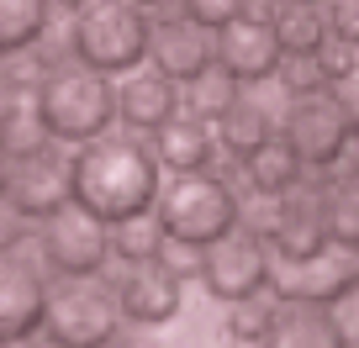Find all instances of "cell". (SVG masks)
I'll use <instances>...</instances> for the list:
<instances>
[{"instance_id":"836d02e7","label":"cell","mask_w":359,"mask_h":348,"mask_svg":"<svg viewBox=\"0 0 359 348\" xmlns=\"http://www.w3.org/2000/svg\"><path fill=\"white\" fill-rule=\"evenodd\" d=\"M333 90H338V101H344L348 122H354V132H359V48H354V64H348V74L338 79Z\"/></svg>"},{"instance_id":"9c48e42d","label":"cell","mask_w":359,"mask_h":348,"mask_svg":"<svg viewBox=\"0 0 359 348\" xmlns=\"http://www.w3.org/2000/svg\"><path fill=\"white\" fill-rule=\"evenodd\" d=\"M116 322H122V306L106 285H90L74 280L69 291L48 295V316H43V333L64 348H95V343H111Z\"/></svg>"},{"instance_id":"6da1fadb","label":"cell","mask_w":359,"mask_h":348,"mask_svg":"<svg viewBox=\"0 0 359 348\" xmlns=\"http://www.w3.org/2000/svg\"><path fill=\"white\" fill-rule=\"evenodd\" d=\"M69 185H74V206L90 216H101L106 227L127 222V216H148L158 201V153L143 148L137 137H90L74 158H69Z\"/></svg>"},{"instance_id":"7402d4cb","label":"cell","mask_w":359,"mask_h":348,"mask_svg":"<svg viewBox=\"0 0 359 348\" xmlns=\"http://www.w3.org/2000/svg\"><path fill=\"white\" fill-rule=\"evenodd\" d=\"M269 343H280V348H296V343L338 348V333H333V322H327L323 306H285V301H280V316H275Z\"/></svg>"},{"instance_id":"5b68a950","label":"cell","mask_w":359,"mask_h":348,"mask_svg":"<svg viewBox=\"0 0 359 348\" xmlns=\"http://www.w3.org/2000/svg\"><path fill=\"white\" fill-rule=\"evenodd\" d=\"M269 237L259 227H227L222 237L201 243V258H196V274L206 280V291L217 301H243V295H259L269 285Z\"/></svg>"},{"instance_id":"8fae6325","label":"cell","mask_w":359,"mask_h":348,"mask_svg":"<svg viewBox=\"0 0 359 348\" xmlns=\"http://www.w3.org/2000/svg\"><path fill=\"white\" fill-rule=\"evenodd\" d=\"M180 301H185V280L169 264L164 253L143 258V264H127L122 285H116V306H122L127 322L137 327H164L180 316Z\"/></svg>"},{"instance_id":"484cf974","label":"cell","mask_w":359,"mask_h":348,"mask_svg":"<svg viewBox=\"0 0 359 348\" xmlns=\"http://www.w3.org/2000/svg\"><path fill=\"white\" fill-rule=\"evenodd\" d=\"M275 316H280V301H264V291H259V295H243V301H233L227 337H238V343H269Z\"/></svg>"},{"instance_id":"52a82bcc","label":"cell","mask_w":359,"mask_h":348,"mask_svg":"<svg viewBox=\"0 0 359 348\" xmlns=\"http://www.w3.org/2000/svg\"><path fill=\"white\" fill-rule=\"evenodd\" d=\"M111 258V227L101 216H90L85 206H58L53 216H43V264L64 280H90L106 270Z\"/></svg>"},{"instance_id":"cb8c5ba5","label":"cell","mask_w":359,"mask_h":348,"mask_svg":"<svg viewBox=\"0 0 359 348\" xmlns=\"http://www.w3.org/2000/svg\"><path fill=\"white\" fill-rule=\"evenodd\" d=\"M233 101H238V79L227 74V69H217V64L201 69L196 79H185V106H191V116H201V122H217Z\"/></svg>"},{"instance_id":"30bf717a","label":"cell","mask_w":359,"mask_h":348,"mask_svg":"<svg viewBox=\"0 0 359 348\" xmlns=\"http://www.w3.org/2000/svg\"><path fill=\"white\" fill-rule=\"evenodd\" d=\"M48 280L32 258H22V248L0 253V343H27L43 333L48 316Z\"/></svg>"},{"instance_id":"f1b7e54d","label":"cell","mask_w":359,"mask_h":348,"mask_svg":"<svg viewBox=\"0 0 359 348\" xmlns=\"http://www.w3.org/2000/svg\"><path fill=\"white\" fill-rule=\"evenodd\" d=\"M323 312H327V322H333V333H338V348H359V280L348 285L344 295H333Z\"/></svg>"},{"instance_id":"8992f818","label":"cell","mask_w":359,"mask_h":348,"mask_svg":"<svg viewBox=\"0 0 359 348\" xmlns=\"http://www.w3.org/2000/svg\"><path fill=\"white\" fill-rule=\"evenodd\" d=\"M348 137H354V122H348V111H344V101H338L333 85L306 90V95H291V111H285V143L302 153L306 169L344 164Z\"/></svg>"},{"instance_id":"4fadbf2b","label":"cell","mask_w":359,"mask_h":348,"mask_svg":"<svg viewBox=\"0 0 359 348\" xmlns=\"http://www.w3.org/2000/svg\"><path fill=\"white\" fill-rule=\"evenodd\" d=\"M217 69L238 79V85H259V79H275V64H280V43L269 32V16L238 11L217 27Z\"/></svg>"},{"instance_id":"7a4b0ae2","label":"cell","mask_w":359,"mask_h":348,"mask_svg":"<svg viewBox=\"0 0 359 348\" xmlns=\"http://www.w3.org/2000/svg\"><path fill=\"white\" fill-rule=\"evenodd\" d=\"M32 111H37V122L48 127L53 143H90V137H101L106 127L116 122L111 74H101V69H90V64L43 69Z\"/></svg>"},{"instance_id":"ba28073f","label":"cell","mask_w":359,"mask_h":348,"mask_svg":"<svg viewBox=\"0 0 359 348\" xmlns=\"http://www.w3.org/2000/svg\"><path fill=\"white\" fill-rule=\"evenodd\" d=\"M359 280V253L327 243L306 258H269V291L285 306H327L333 295H344Z\"/></svg>"},{"instance_id":"ac0fdd59","label":"cell","mask_w":359,"mask_h":348,"mask_svg":"<svg viewBox=\"0 0 359 348\" xmlns=\"http://www.w3.org/2000/svg\"><path fill=\"white\" fill-rule=\"evenodd\" d=\"M269 32L280 43V53H317L327 43V16L323 0H275Z\"/></svg>"},{"instance_id":"277c9868","label":"cell","mask_w":359,"mask_h":348,"mask_svg":"<svg viewBox=\"0 0 359 348\" xmlns=\"http://www.w3.org/2000/svg\"><path fill=\"white\" fill-rule=\"evenodd\" d=\"M154 216H158L169 243L201 248V243H212V237H222L227 227H238L243 206H238L233 185H227L222 174H212V169H185V174H175L169 185H158Z\"/></svg>"},{"instance_id":"2e32d148","label":"cell","mask_w":359,"mask_h":348,"mask_svg":"<svg viewBox=\"0 0 359 348\" xmlns=\"http://www.w3.org/2000/svg\"><path fill=\"white\" fill-rule=\"evenodd\" d=\"M180 111V85L164 74V69H127L122 90H116V122L127 132H158L169 116Z\"/></svg>"},{"instance_id":"603a6c76","label":"cell","mask_w":359,"mask_h":348,"mask_svg":"<svg viewBox=\"0 0 359 348\" xmlns=\"http://www.w3.org/2000/svg\"><path fill=\"white\" fill-rule=\"evenodd\" d=\"M323 211H327V243L359 253V174L338 180L333 190H323Z\"/></svg>"},{"instance_id":"3957f363","label":"cell","mask_w":359,"mask_h":348,"mask_svg":"<svg viewBox=\"0 0 359 348\" xmlns=\"http://www.w3.org/2000/svg\"><path fill=\"white\" fill-rule=\"evenodd\" d=\"M154 16L137 0H79L74 22H69V48L79 64L101 69V74H127L148 58Z\"/></svg>"},{"instance_id":"e0dca14e","label":"cell","mask_w":359,"mask_h":348,"mask_svg":"<svg viewBox=\"0 0 359 348\" xmlns=\"http://www.w3.org/2000/svg\"><path fill=\"white\" fill-rule=\"evenodd\" d=\"M154 153H158V169H175V174H185V169H212L217 158V132L212 122H201V116H169L164 127L154 132Z\"/></svg>"},{"instance_id":"e575fe53","label":"cell","mask_w":359,"mask_h":348,"mask_svg":"<svg viewBox=\"0 0 359 348\" xmlns=\"http://www.w3.org/2000/svg\"><path fill=\"white\" fill-rule=\"evenodd\" d=\"M22 111H27V90L6 74V79H0V127L11 122V116H22Z\"/></svg>"},{"instance_id":"9a60e30c","label":"cell","mask_w":359,"mask_h":348,"mask_svg":"<svg viewBox=\"0 0 359 348\" xmlns=\"http://www.w3.org/2000/svg\"><path fill=\"white\" fill-rule=\"evenodd\" d=\"M269 253L280 258H306L317 248H327V211H323V190H285L275 195V211H269Z\"/></svg>"},{"instance_id":"4316f807","label":"cell","mask_w":359,"mask_h":348,"mask_svg":"<svg viewBox=\"0 0 359 348\" xmlns=\"http://www.w3.org/2000/svg\"><path fill=\"white\" fill-rule=\"evenodd\" d=\"M48 143H53V137H48V127L37 122V111H32V106H27L22 116H11V122L0 127V148H6L11 158H22V153H37V148H48Z\"/></svg>"},{"instance_id":"d4e9b609","label":"cell","mask_w":359,"mask_h":348,"mask_svg":"<svg viewBox=\"0 0 359 348\" xmlns=\"http://www.w3.org/2000/svg\"><path fill=\"white\" fill-rule=\"evenodd\" d=\"M169 248L158 216H127V222H111V253L127 258V264H143V258H158Z\"/></svg>"},{"instance_id":"ffe728a7","label":"cell","mask_w":359,"mask_h":348,"mask_svg":"<svg viewBox=\"0 0 359 348\" xmlns=\"http://www.w3.org/2000/svg\"><path fill=\"white\" fill-rule=\"evenodd\" d=\"M269 137H275V116L259 101H233L217 116V153H227V158H248Z\"/></svg>"},{"instance_id":"83f0119b","label":"cell","mask_w":359,"mask_h":348,"mask_svg":"<svg viewBox=\"0 0 359 348\" xmlns=\"http://www.w3.org/2000/svg\"><path fill=\"white\" fill-rule=\"evenodd\" d=\"M275 79H280L285 95H306V90H323V85H327L323 69H317V53H280Z\"/></svg>"},{"instance_id":"4dcf8cb0","label":"cell","mask_w":359,"mask_h":348,"mask_svg":"<svg viewBox=\"0 0 359 348\" xmlns=\"http://www.w3.org/2000/svg\"><path fill=\"white\" fill-rule=\"evenodd\" d=\"M348 64H354V43H344V37L327 32V43L317 48V69H323V79H327V85H338V79L348 74Z\"/></svg>"},{"instance_id":"d6a6232c","label":"cell","mask_w":359,"mask_h":348,"mask_svg":"<svg viewBox=\"0 0 359 348\" xmlns=\"http://www.w3.org/2000/svg\"><path fill=\"white\" fill-rule=\"evenodd\" d=\"M22 237H27V216L16 211L11 195H0V253H6V248H22Z\"/></svg>"},{"instance_id":"d590c367","label":"cell","mask_w":359,"mask_h":348,"mask_svg":"<svg viewBox=\"0 0 359 348\" xmlns=\"http://www.w3.org/2000/svg\"><path fill=\"white\" fill-rule=\"evenodd\" d=\"M6 180H11V153L0 148V195H6Z\"/></svg>"},{"instance_id":"1f68e13d","label":"cell","mask_w":359,"mask_h":348,"mask_svg":"<svg viewBox=\"0 0 359 348\" xmlns=\"http://www.w3.org/2000/svg\"><path fill=\"white\" fill-rule=\"evenodd\" d=\"M323 16H327V32L333 37L359 48V0H323Z\"/></svg>"},{"instance_id":"d6986e66","label":"cell","mask_w":359,"mask_h":348,"mask_svg":"<svg viewBox=\"0 0 359 348\" xmlns=\"http://www.w3.org/2000/svg\"><path fill=\"white\" fill-rule=\"evenodd\" d=\"M243 169H248V185H254L259 195H285V190H296V185H302V174H306L302 153H296L285 137L259 143L254 153L243 158Z\"/></svg>"},{"instance_id":"44dd1931","label":"cell","mask_w":359,"mask_h":348,"mask_svg":"<svg viewBox=\"0 0 359 348\" xmlns=\"http://www.w3.org/2000/svg\"><path fill=\"white\" fill-rule=\"evenodd\" d=\"M53 16V0H0V58L37 48Z\"/></svg>"},{"instance_id":"8d00e7d4","label":"cell","mask_w":359,"mask_h":348,"mask_svg":"<svg viewBox=\"0 0 359 348\" xmlns=\"http://www.w3.org/2000/svg\"><path fill=\"white\" fill-rule=\"evenodd\" d=\"M53 6H69V11H74V6H79V0H53Z\"/></svg>"},{"instance_id":"74e56055","label":"cell","mask_w":359,"mask_h":348,"mask_svg":"<svg viewBox=\"0 0 359 348\" xmlns=\"http://www.w3.org/2000/svg\"><path fill=\"white\" fill-rule=\"evenodd\" d=\"M137 6H158V0H137Z\"/></svg>"},{"instance_id":"5bb4252c","label":"cell","mask_w":359,"mask_h":348,"mask_svg":"<svg viewBox=\"0 0 359 348\" xmlns=\"http://www.w3.org/2000/svg\"><path fill=\"white\" fill-rule=\"evenodd\" d=\"M148 64L164 69L175 85L196 79L201 69L217 64V37H212V27L191 22L185 11H175V16H164V22H154V37H148Z\"/></svg>"},{"instance_id":"f546056e","label":"cell","mask_w":359,"mask_h":348,"mask_svg":"<svg viewBox=\"0 0 359 348\" xmlns=\"http://www.w3.org/2000/svg\"><path fill=\"white\" fill-rule=\"evenodd\" d=\"M180 11L191 16V22H201V27H212V32H217L227 16L248 11V6H243V0H180Z\"/></svg>"},{"instance_id":"7c38bea8","label":"cell","mask_w":359,"mask_h":348,"mask_svg":"<svg viewBox=\"0 0 359 348\" xmlns=\"http://www.w3.org/2000/svg\"><path fill=\"white\" fill-rule=\"evenodd\" d=\"M6 195L16 201V211H22L27 222H43V216H53L58 206L74 201V185H69V158L58 153L53 143L37 148V153L11 158V180H6Z\"/></svg>"}]
</instances>
